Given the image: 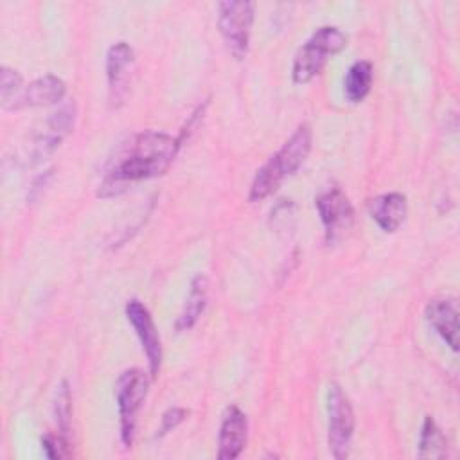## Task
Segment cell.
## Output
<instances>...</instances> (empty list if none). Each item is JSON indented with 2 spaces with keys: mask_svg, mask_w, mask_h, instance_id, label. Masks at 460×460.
I'll return each instance as SVG.
<instances>
[{
  "mask_svg": "<svg viewBox=\"0 0 460 460\" xmlns=\"http://www.w3.org/2000/svg\"><path fill=\"white\" fill-rule=\"evenodd\" d=\"M149 390V377L140 368H128L119 374L113 394L120 417V440L124 447H131L137 429V415L146 401Z\"/></svg>",
  "mask_w": 460,
  "mask_h": 460,
  "instance_id": "3957f363",
  "label": "cell"
},
{
  "mask_svg": "<svg viewBox=\"0 0 460 460\" xmlns=\"http://www.w3.org/2000/svg\"><path fill=\"white\" fill-rule=\"evenodd\" d=\"M327 417L329 449L334 458L343 460L349 456L350 451V440L354 433V411L347 395L336 383H331L327 390Z\"/></svg>",
  "mask_w": 460,
  "mask_h": 460,
  "instance_id": "5b68a950",
  "label": "cell"
},
{
  "mask_svg": "<svg viewBox=\"0 0 460 460\" xmlns=\"http://www.w3.org/2000/svg\"><path fill=\"white\" fill-rule=\"evenodd\" d=\"M207 300H208V280L205 275L198 273L190 280V289H189L187 300L183 304V309L178 316L176 329L178 331L192 329L196 325V322L199 320V316L203 314V311L207 307Z\"/></svg>",
  "mask_w": 460,
  "mask_h": 460,
  "instance_id": "9a60e30c",
  "label": "cell"
},
{
  "mask_svg": "<svg viewBox=\"0 0 460 460\" xmlns=\"http://www.w3.org/2000/svg\"><path fill=\"white\" fill-rule=\"evenodd\" d=\"M248 438V419L237 406H228L225 410L221 428H219V449L217 458L232 460L237 458Z\"/></svg>",
  "mask_w": 460,
  "mask_h": 460,
  "instance_id": "8fae6325",
  "label": "cell"
},
{
  "mask_svg": "<svg viewBox=\"0 0 460 460\" xmlns=\"http://www.w3.org/2000/svg\"><path fill=\"white\" fill-rule=\"evenodd\" d=\"M178 149V140L167 133L146 131L135 135L104 174L97 196H119L137 181L164 174L171 167Z\"/></svg>",
  "mask_w": 460,
  "mask_h": 460,
  "instance_id": "6da1fadb",
  "label": "cell"
},
{
  "mask_svg": "<svg viewBox=\"0 0 460 460\" xmlns=\"http://www.w3.org/2000/svg\"><path fill=\"white\" fill-rule=\"evenodd\" d=\"M124 311L140 340L142 350L147 358L149 374H151V377H156L160 372V365H162V341H160L158 331L155 327V322H153L147 307L137 298H131L126 304Z\"/></svg>",
  "mask_w": 460,
  "mask_h": 460,
  "instance_id": "ba28073f",
  "label": "cell"
},
{
  "mask_svg": "<svg viewBox=\"0 0 460 460\" xmlns=\"http://www.w3.org/2000/svg\"><path fill=\"white\" fill-rule=\"evenodd\" d=\"M23 79L22 75L9 68L2 66L0 72V99L4 110H20L23 106Z\"/></svg>",
  "mask_w": 460,
  "mask_h": 460,
  "instance_id": "ac0fdd59",
  "label": "cell"
},
{
  "mask_svg": "<svg viewBox=\"0 0 460 460\" xmlns=\"http://www.w3.org/2000/svg\"><path fill=\"white\" fill-rule=\"evenodd\" d=\"M253 23V4L246 0H228L217 5V27L226 49L235 59L248 52L250 32Z\"/></svg>",
  "mask_w": 460,
  "mask_h": 460,
  "instance_id": "277c9868",
  "label": "cell"
},
{
  "mask_svg": "<svg viewBox=\"0 0 460 460\" xmlns=\"http://www.w3.org/2000/svg\"><path fill=\"white\" fill-rule=\"evenodd\" d=\"M74 120H75L74 102H68V104L61 106L59 110L52 111L47 117L41 131L36 133L34 142H32L31 155H32L34 162L45 160L49 155H52L58 149L61 140L72 131Z\"/></svg>",
  "mask_w": 460,
  "mask_h": 460,
  "instance_id": "9c48e42d",
  "label": "cell"
},
{
  "mask_svg": "<svg viewBox=\"0 0 460 460\" xmlns=\"http://www.w3.org/2000/svg\"><path fill=\"white\" fill-rule=\"evenodd\" d=\"M374 79V66L367 59H359L350 65L343 77V93L347 101L350 102H359L363 101L372 86Z\"/></svg>",
  "mask_w": 460,
  "mask_h": 460,
  "instance_id": "2e32d148",
  "label": "cell"
},
{
  "mask_svg": "<svg viewBox=\"0 0 460 460\" xmlns=\"http://www.w3.org/2000/svg\"><path fill=\"white\" fill-rule=\"evenodd\" d=\"M314 205L325 228L327 243H336L350 230L354 208L340 187H331L318 194Z\"/></svg>",
  "mask_w": 460,
  "mask_h": 460,
  "instance_id": "8992f818",
  "label": "cell"
},
{
  "mask_svg": "<svg viewBox=\"0 0 460 460\" xmlns=\"http://www.w3.org/2000/svg\"><path fill=\"white\" fill-rule=\"evenodd\" d=\"M66 86L58 75L47 74L25 86L23 106H50L63 101Z\"/></svg>",
  "mask_w": 460,
  "mask_h": 460,
  "instance_id": "5bb4252c",
  "label": "cell"
},
{
  "mask_svg": "<svg viewBox=\"0 0 460 460\" xmlns=\"http://www.w3.org/2000/svg\"><path fill=\"white\" fill-rule=\"evenodd\" d=\"M54 415L56 424L61 435H68L70 429V415H72V395L66 381H61L56 390V401H54Z\"/></svg>",
  "mask_w": 460,
  "mask_h": 460,
  "instance_id": "d6986e66",
  "label": "cell"
},
{
  "mask_svg": "<svg viewBox=\"0 0 460 460\" xmlns=\"http://www.w3.org/2000/svg\"><path fill=\"white\" fill-rule=\"evenodd\" d=\"M41 446H43V451L47 455V458H65V456H70V444H68V438L61 433L58 435H45L41 438Z\"/></svg>",
  "mask_w": 460,
  "mask_h": 460,
  "instance_id": "ffe728a7",
  "label": "cell"
},
{
  "mask_svg": "<svg viewBox=\"0 0 460 460\" xmlns=\"http://www.w3.org/2000/svg\"><path fill=\"white\" fill-rule=\"evenodd\" d=\"M446 437L437 422L428 415L422 422L419 435V456L420 458H444L446 456Z\"/></svg>",
  "mask_w": 460,
  "mask_h": 460,
  "instance_id": "e0dca14e",
  "label": "cell"
},
{
  "mask_svg": "<svg viewBox=\"0 0 460 460\" xmlns=\"http://www.w3.org/2000/svg\"><path fill=\"white\" fill-rule=\"evenodd\" d=\"M133 66H135V52L129 47V43L117 41L108 49L106 77H108L110 102L113 108H119L129 92Z\"/></svg>",
  "mask_w": 460,
  "mask_h": 460,
  "instance_id": "52a82bcc",
  "label": "cell"
},
{
  "mask_svg": "<svg viewBox=\"0 0 460 460\" xmlns=\"http://www.w3.org/2000/svg\"><path fill=\"white\" fill-rule=\"evenodd\" d=\"M309 151H311V128L307 124H302L284 142V146L273 156H270L266 164L280 180H284L286 176H291L300 169Z\"/></svg>",
  "mask_w": 460,
  "mask_h": 460,
  "instance_id": "30bf717a",
  "label": "cell"
},
{
  "mask_svg": "<svg viewBox=\"0 0 460 460\" xmlns=\"http://www.w3.org/2000/svg\"><path fill=\"white\" fill-rule=\"evenodd\" d=\"M187 410H183V408H178V406H174V408H169L164 415H162V426H160V429H158V437H164V435H167L169 431H172L180 422H183V419L187 417Z\"/></svg>",
  "mask_w": 460,
  "mask_h": 460,
  "instance_id": "44dd1931",
  "label": "cell"
},
{
  "mask_svg": "<svg viewBox=\"0 0 460 460\" xmlns=\"http://www.w3.org/2000/svg\"><path fill=\"white\" fill-rule=\"evenodd\" d=\"M426 320L435 332L446 341V345L458 350V311L453 300L437 298L426 305Z\"/></svg>",
  "mask_w": 460,
  "mask_h": 460,
  "instance_id": "7c38bea8",
  "label": "cell"
},
{
  "mask_svg": "<svg viewBox=\"0 0 460 460\" xmlns=\"http://www.w3.org/2000/svg\"><path fill=\"white\" fill-rule=\"evenodd\" d=\"M368 212L383 232H395L402 225L408 212L406 196L401 192L381 194L370 199Z\"/></svg>",
  "mask_w": 460,
  "mask_h": 460,
  "instance_id": "4fadbf2b",
  "label": "cell"
},
{
  "mask_svg": "<svg viewBox=\"0 0 460 460\" xmlns=\"http://www.w3.org/2000/svg\"><path fill=\"white\" fill-rule=\"evenodd\" d=\"M347 47V36L334 25L316 29L309 40L296 50L293 59L291 75L296 84H305L314 79L327 59Z\"/></svg>",
  "mask_w": 460,
  "mask_h": 460,
  "instance_id": "7a4b0ae2",
  "label": "cell"
}]
</instances>
